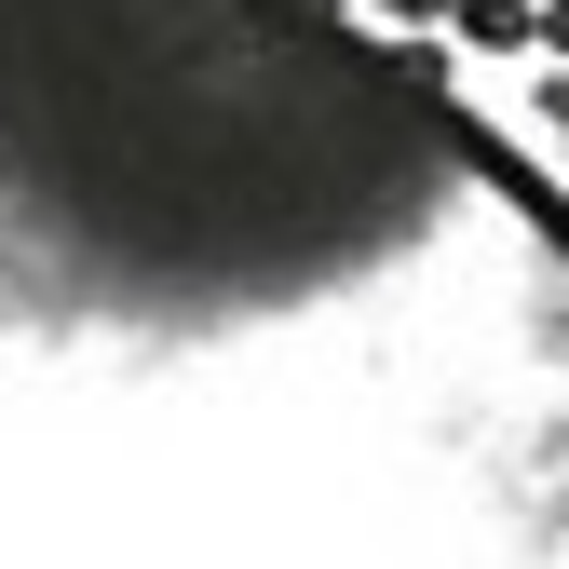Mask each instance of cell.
Returning <instances> with one entry per match:
<instances>
[{
	"label": "cell",
	"mask_w": 569,
	"mask_h": 569,
	"mask_svg": "<svg viewBox=\"0 0 569 569\" xmlns=\"http://www.w3.org/2000/svg\"><path fill=\"white\" fill-rule=\"evenodd\" d=\"M516 569H569V529H542V542H529V556H516Z\"/></svg>",
	"instance_id": "6da1fadb"
}]
</instances>
